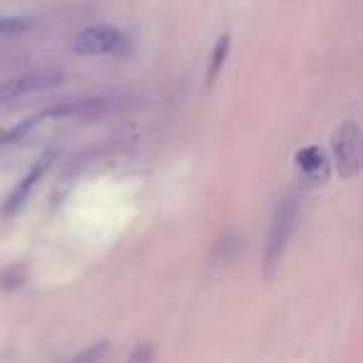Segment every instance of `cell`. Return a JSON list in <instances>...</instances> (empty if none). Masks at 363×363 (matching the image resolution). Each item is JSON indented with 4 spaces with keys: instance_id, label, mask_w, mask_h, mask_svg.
Returning a JSON list of instances; mask_svg holds the SVG:
<instances>
[{
    "instance_id": "cell-7",
    "label": "cell",
    "mask_w": 363,
    "mask_h": 363,
    "mask_svg": "<svg viewBox=\"0 0 363 363\" xmlns=\"http://www.w3.org/2000/svg\"><path fill=\"white\" fill-rule=\"evenodd\" d=\"M229 50H232V38L229 35H222L217 40V45H214L212 50V57H209V67H207V87H212L214 82H217L219 72L224 70V62H227L229 57Z\"/></svg>"
},
{
    "instance_id": "cell-10",
    "label": "cell",
    "mask_w": 363,
    "mask_h": 363,
    "mask_svg": "<svg viewBox=\"0 0 363 363\" xmlns=\"http://www.w3.org/2000/svg\"><path fill=\"white\" fill-rule=\"evenodd\" d=\"M107 351H110V346H107V343H97V346H92V348H87V351L77 353L75 361H100V358L107 356Z\"/></svg>"
},
{
    "instance_id": "cell-8",
    "label": "cell",
    "mask_w": 363,
    "mask_h": 363,
    "mask_svg": "<svg viewBox=\"0 0 363 363\" xmlns=\"http://www.w3.org/2000/svg\"><path fill=\"white\" fill-rule=\"evenodd\" d=\"M40 26L38 18H28V16H8L3 18L0 16V33H6V35H13V33H30Z\"/></svg>"
},
{
    "instance_id": "cell-6",
    "label": "cell",
    "mask_w": 363,
    "mask_h": 363,
    "mask_svg": "<svg viewBox=\"0 0 363 363\" xmlns=\"http://www.w3.org/2000/svg\"><path fill=\"white\" fill-rule=\"evenodd\" d=\"M296 169L306 184H321L328 177V160L318 147H303L296 152Z\"/></svg>"
},
{
    "instance_id": "cell-9",
    "label": "cell",
    "mask_w": 363,
    "mask_h": 363,
    "mask_svg": "<svg viewBox=\"0 0 363 363\" xmlns=\"http://www.w3.org/2000/svg\"><path fill=\"white\" fill-rule=\"evenodd\" d=\"M40 117H43V115L30 117V120H23V122H18L16 127H11L8 132H3V135H0V147H3V145H11V142L21 140L23 135H28V132H30L33 127H35V122L40 120Z\"/></svg>"
},
{
    "instance_id": "cell-11",
    "label": "cell",
    "mask_w": 363,
    "mask_h": 363,
    "mask_svg": "<svg viewBox=\"0 0 363 363\" xmlns=\"http://www.w3.org/2000/svg\"><path fill=\"white\" fill-rule=\"evenodd\" d=\"M152 358H155V348H152V346H140L130 356V361H152Z\"/></svg>"
},
{
    "instance_id": "cell-3",
    "label": "cell",
    "mask_w": 363,
    "mask_h": 363,
    "mask_svg": "<svg viewBox=\"0 0 363 363\" xmlns=\"http://www.w3.org/2000/svg\"><path fill=\"white\" fill-rule=\"evenodd\" d=\"M333 160L343 179H351L361 172V130L356 122H343L331 137Z\"/></svg>"
},
{
    "instance_id": "cell-1",
    "label": "cell",
    "mask_w": 363,
    "mask_h": 363,
    "mask_svg": "<svg viewBox=\"0 0 363 363\" xmlns=\"http://www.w3.org/2000/svg\"><path fill=\"white\" fill-rule=\"evenodd\" d=\"M296 214L298 199L294 194H289V197H284L279 202L277 212L272 217V224H269L267 242H264V277H274V272H277L279 262H281L284 252H286L289 239H291Z\"/></svg>"
},
{
    "instance_id": "cell-5",
    "label": "cell",
    "mask_w": 363,
    "mask_h": 363,
    "mask_svg": "<svg viewBox=\"0 0 363 363\" xmlns=\"http://www.w3.org/2000/svg\"><path fill=\"white\" fill-rule=\"evenodd\" d=\"M57 157V150L55 147H50L48 152H43L40 157L35 160V164L30 167V172H28L26 177H23L21 182H18V187L13 189V194L6 199V204H3V217H16L18 212H21L23 207H26L28 197H30V192L35 189V184L43 179V174H45L48 169H50V164L55 162Z\"/></svg>"
},
{
    "instance_id": "cell-4",
    "label": "cell",
    "mask_w": 363,
    "mask_h": 363,
    "mask_svg": "<svg viewBox=\"0 0 363 363\" xmlns=\"http://www.w3.org/2000/svg\"><path fill=\"white\" fill-rule=\"evenodd\" d=\"M62 82H65V72L60 70H38L28 72V75H18L13 80L0 82V102H11L23 95L52 90V87L62 85Z\"/></svg>"
},
{
    "instance_id": "cell-2",
    "label": "cell",
    "mask_w": 363,
    "mask_h": 363,
    "mask_svg": "<svg viewBox=\"0 0 363 363\" xmlns=\"http://www.w3.org/2000/svg\"><path fill=\"white\" fill-rule=\"evenodd\" d=\"M130 50V38L107 23H97L75 38L77 55H127Z\"/></svg>"
}]
</instances>
